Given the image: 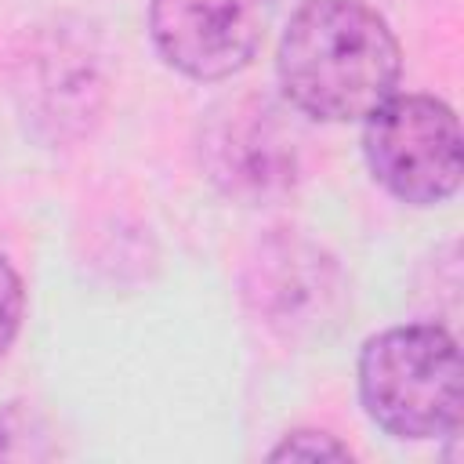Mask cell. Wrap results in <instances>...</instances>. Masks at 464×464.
Instances as JSON below:
<instances>
[{
	"instance_id": "cell-1",
	"label": "cell",
	"mask_w": 464,
	"mask_h": 464,
	"mask_svg": "<svg viewBox=\"0 0 464 464\" xmlns=\"http://www.w3.org/2000/svg\"><path fill=\"white\" fill-rule=\"evenodd\" d=\"M402 51L366 0H304L276 51L283 98L323 123L366 120L399 87Z\"/></svg>"
},
{
	"instance_id": "cell-2",
	"label": "cell",
	"mask_w": 464,
	"mask_h": 464,
	"mask_svg": "<svg viewBox=\"0 0 464 464\" xmlns=\"http://www.w3.org/2000/svg\"><path fill=\"white\" fill-rule=\"evenodd\" d=\"M7 83L25 130L47 149H72L109 109L105 44L80 14L40 18L14 40Z\"/></svg>"
},
{
	"instance_id": "cell-3",
	"label": "cell",
	"mask_w": 464,
	"mask_h": 464,
	"mask_svg": "<svg viewBox=\"0 0 464 464\" xmlns=\"http://www.w3.org/2000/svg\"><path fill=\"white\" fill-rule=\"evenodd\" d=\"M355 381L366 417L392 439L428 442L460 431V348L439 323H406L366 337Z\"/></svg>"
},
{
	"instance_id": "cell-4",
	"label": "cell",
	"mask_w": 464,
	"mask_h": 464,
	"mask_svg": "<svg viewBox=\"0 0 464 464\" xmlns=\"http://www.w3.org/2000/svg\"><path fill=\"white\" fill-rule=\"evenodd\" d=\"M362 156L388 196L410 207L446 203L464 174L457 112L431 94H392L366 116Z\"/></svg>"
},
{
	"instance_id": "cell-5",
	"label": "cell",
	"mask_w": 464,
	"mask_h": 464,
	"mask_svg": "<svg viewBox=\"0 0 464 464\" xmlns=\"http://www.w3.org/2000/svg\"><path fill=\"white\" fill-rule=\"evenodd\" d=\"M207 178L236 203H272L297 181V134L286 112L257 94L218 102L199 130Z\"/></svg>"
},
{
	"instance_id": "cell-6",
	"label": "cell",
	"mask_w": 464,
	"mask_h": 464,
	"mask_svg": "<svg viewBox=\"0 0 464 464\" xmlns=\"http://www.w3.org/2000/svg\"><path fill=\"white\" fill-rule=\"evenodd\" d=\"M272 0H149L160 58L188 80H228L265 40Z\"/></svg>"
},
{
	"instance_id": "cell-7",
	"label": "cell",
	"mask_w": 464,
	"mask_h": 464,
	"mask_svg": "<svg viewBox=\"0 0 464 464\" xmlns=\"http://www.w3.org/2000/svg\"><path fill=\"white\" fill-rule=\"evenodd\" d=\"M243 294L272 330L301 337L334 315L341 301V272L323 246L301 236H272L250 257Z\"/></svg>"
},
{
	"instance_id": "cell-8",
	"label": "cell",
	"mask_w": 464,
	"mask_h": 464,
	"mask_svg": "<svg viewBox=\"0 0 464 464\" xmlns=\"http://www.w3.org/2000/svg\"><path fill=\"white\" fill-rule=\"evenodd\" d=\"M51 457L44 417L33 402L11 399L0 406V460H44Z\"/></svg>"
},
{
	"instance_id": "cell-9",
	"label": "cell",
	"mask_w": 464,
	"mask_h": 464,
	"mask_svg": "<svg viewBox=\"0 0 464 464\" xmlns=\"http://www.w3.org/2000/svg\"><path fill=\"white\" fill-rule=\"evenodd\" d=\"M268 460H352V450L330 431L297 428L268 450Z\"/></svg>"
},
{
	"instance_id": "cell-10",
	"label": "cell",
	"mask_w": 464,
	"mask_h": 464,
	"mask_svg": "<svg viewBox=\"0 0 464 464\" xmlns=\"http://www.w3.org/2000/svg\"><path fill=\"white\" fill-rule=\"evenodd\" d=\"M22 319H25V286H22V276L14 272V265L0 254V359L14 344Z\"/></svg>"
}]
</instances>
